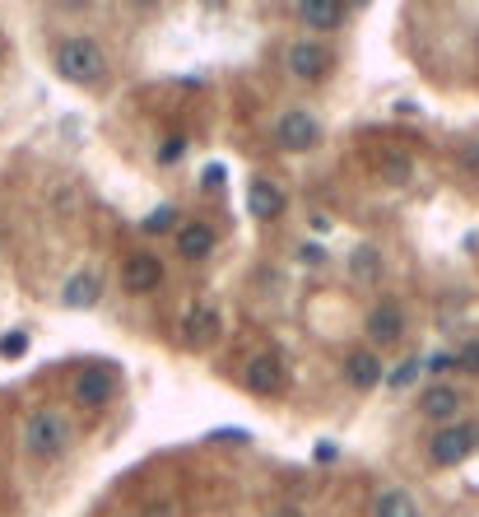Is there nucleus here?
Masks as SVG:
<instances>
[{"instance_id": "2", "label": "nucleus", "mask_w": 479, "mask_h": 517, "mask_svg": "<svg viewBox=\"0 0 479 517\" xmlns=\"http://www.w3.org/2000/svg\"><path fill=\"white\" fill-rule=\"evenodd\" d=\"M56 75L70 84H94L103 80V70H107V56L103 47H98L94 38H66V42H56Z\"/></svg>"}, {"instance_id": "16", "label": "nucleus", "mask_w": 479, "mask_h": 517, "mask_svg": "<svg viewBox=\"0 0 479 517\" xmlns=\"http://www.w3.org/2000/svg\"><path fill=\"white\" fill-rule=\"evenodd\" d=\"M456 406H461V396H456L452 387H433V392L424 396V415H433V420H452Z\"/></svg>"}, {"instance_id": "21", "label": "nucleus", "mask_w": 479, "mask_h": 517, "mask_svg": "<svg viewBox=\"0 0 479 517\" xmlns=\"http://www.w3.org/2000/svg\"><path fill=\"white\" fill-rule=\"evenodd\" d=\"M414 373H419V364H414V359H410V364H400V368H391V387H396V392H400V387H410Z\"/></svg>"}, {"instance_id": "12", "label": "nucleus", "mask_w": 479, "mask_h": 517, "mask_svg": "<svg viewBox=\"0 0 479 517\" xmlns=\"http://www.w3.org/2000/svg\"><path fill=\"white\" fill-rule=\"evenodd\" d=\"M98 299H103V280H98L94 271L70 275L66 289H61V303H66V308H94Z\"/></svg>"}, {"instance_id": "27", "label": "nucleus", "mask_w": 479, "mask_h": 517, "mask_svg": "<svg viewBox=\"0 0 479 517\" xmlns=\"http://www.w3.org/2000/svg\"><path fill=\"white\" fill-rule=\"evenodd\" d=\"M452 364H456L452 354H433V359H428V368H433V373H442V368H452Z\"/></svg>"}, {"instance_id": "24", "label": "nucleus", "mask_w": 479, "mask_h": 517, "mask_svg": "<svg viewBox=\"0 0 479 517\" xmlns=\"http://www.w3.org/2000/svg\"><path fill=\"white\" fill-rule=\"evenodd\" d=\"M386 173H391V182H410V164L405 159H386Z\"/></svg>"}, {"instance_id": "11", "label": "nucleus", "mask_w": 479, "mask_h": 517, "mask_svg": "<svg viewBox=\"0 0 479 517\" xmlns=\"http://www.w3.org/2000/svg\"><path fill=\"white\" fill-rule=\"evenodd\" d=\"M293 14H298L307 28H340L345 24V14H349V5H340V0H303Z\"/></svg>"}, {"instance_id": "9", "label": "nucleus", "mask_w": 479, "mask_h": 517, "mask_svg": "<svg viewBox=\"0 0 479 517\" xmlns=\"http://www.w3.org/2000/svg\"><path fill=\"white\" fill-rule=\"evenodd\" d=\"M247 210H252L256 219H280L284 215V196L275 182H266V177H252V187H247Z\"/></svg>"}, {"instance_id": "23", "label": "nucleus", "mask_w": 479, "mask_h": 517, "mask_svg": "<svg viewBox=\"0 0 479 517\" xmlns=\"http://www.w3.org/2000/svg\"><path fill=\"white\" fill-rule=\"evenodd\" d=\"M461 368H470V373H479V341H470L466 350H461V359H456Z\"/></svg>"}, {"instance_id": "1", "label": "nucleus", "mask_w": 479, "mask_h": 517, "mask_svg": "<svg viewBox=\"0 0 479 517\" xmlns=\"http://www.w3.org/2000/svg\"><path fill=\"white\" fill-rule=\"evenodd\" d=\"M66 443H70V420L61 415V410L42 406V410L28 415V424H24V452L28 457H38V462H56V457L66 452Z\"/></svg>"}, {"instance_id": "15", "label": "nucleus", "mask_w": 479, "mask_h": 517, "mask_svg": "<svg viewBox=\"0 0 479 517\" xmlns=\"http://www.w3.org/2000/svg\"><path fill=\"white\" fill-rule=\"evenodd\" d=\"M219 336V313L214 308H196L187 317V345H210Z\"/></svg>"}, {"instance_id": "5", "label": "nucleus", "mask_w": 479, "mask_h": 517, "mask_svg": "<svg viewBox=\"0 0 479 517\" xmlns=\"http://www.w3.org/2000/svg\"><path fill=\"white\" fill-rule=\"evenodd\" d=\"M433 462L438 466H461L475 452V429L470 424H452V429H438V438H433Z\"/></svg>"}, {"instance_id": "4", "label": "nucleus", "mask_w": 479, "mask_h": 517, "mask_svg": "<svg viewBox=\"0 0 479 517\" xmlns=\"http://www.w3.org/2000/svg\"><path fill=\"white\" fill-rule=\"evenodd\" d=\"M112 392H117V373L107 364H84L75 373V401L80 406H103V401H112Z\"/></svg>"}, {"instance_id": "8", "label": "nucleus", "mask_w": 479, "mask_h": 517, "mask_svg": "<svg viewBox=\"0 0 479 517\" xmlns=\"http://www.w3.org/2000/svg\"><path fill=\"white\" fill-rule=\"evenodd\" d=\"M247 387L261 392V396L284 392V364L275 359V354H256L252 364H247Z\"/></svg>"}, {"instance_id": "25", "label": "nucleus", "mask_w": 479, "mask_h": 517, "mask_svg": "<svg viewBox=\"0 0 479 517\" xmlns=\"http://www.w3.org/2000/svg\"><path fill=\"white\" fill-rule=\"evenodd\" d=\"M219 182H224V168H219V164L200 173V187H219Z\"/></svg>"}, {"instance_id": "28", "label": "nucleus", "mask_w": 479, "mask_h": 517, "mask_svg": "<svg viewBox=\"0 0 479 517\" xmlns=\"http://www.w3.org/2000/svg\"><path fill=\"white\" fill-rule=\"evenodd\" d=\"M149 517H173V508H163V504H159V508H149Z\"/></svg>"}, {"instance_id": "6", "label": "nucleus", "mask_w": 479, "mask_h": 517, "mask_svg": "<svg viewBox=\"0 0 479 517\" xmlns=\"http://www.w3.org/2000/svg\"><path fill=\"white\" fill-rule=\"evenodd\" d=\"M275 140H280L284 150H312L321 140V126L312 112H284L280 126H275Z\"/></svg>"}, {"instance_id": "20", "label": "nucleus", "mask_w": 479, "mask_h": 517, "mask_svg": "<svg viewBox=\"0 0 479 517\" xmlns=\"http://www.w3.org/2000/svg\"><path fill=\"white\" fill-rule=\"evenodd\" d=\"M182 154H187V140H182V136H173V140H168V145H163V150H159V164H177Z\"/></svg>"}, {"instance_id": "18", "label": "nucleus", "mask_w": 479, "mask_h": 517, "mask_svg": "<svg viewBox=\"0 0 479 517\" xmlns=\"http://www.w3.org/2000/svg\"><path fill=\"white\" fill-rule=\"evenodd\" d=\"M28 350V331H10V336H0V354L5 359H19Z\"/></svg>"}, {"instance_id": "26", "label": "nucleus", "mask_w": 479, "mask_h": 517, "mask_svg": "<svg viewBox=\"0 0 479 517\" xmlns=\"http://www.w3.org/2000/svg\"><path fill=\"white\" fill-rule=\"evenodd\" d=\"M210 438H224V443H247V434H242V429H219V434H210Z\"/></svg>"}, {"instance_id": "19", "label": "nucleus", "mask_w": 479, "mask_h": 517, "mask_svg": "<svg viewBox=\"0 0 479 517\" xmlns=\"http://www.w3.org/2000/svg\"><path fill=\"white\" fill-rule=\"evenodd\" d=\"M168 224H173V205H159V210L145 219V233H163Z\"/></svg>"}, {"instance_id": "13", "label": "nucleus", "mask_w": 479, "mask_h": 517, "mask_svg": "<svg viewBox=\"0 0 479 517\" xmlns=\"http://www.w3.org/2000/svg\"><path fill=\"white\" fill-rule=\"evenodd\" d=\"M345 378L359 387V392H368V387H377L382 382V359H377L373 350H354L345 359Z\"/></svg>"}, {"instance_id": "17", "label": "nucleus", "mask_w": 479, "mask_h": 517, "mask_svg": "<svg viewBox=\"0 0 479 517\" xmlns=\"http://www.w3.org/2000/svg\"><path fill=\"white\" fill-rule=\"evenodd\" d=\"M373 513L377 517H419V508H414V499L405 490H386L382 499H377Z\"/></svg>"}, {"instance_id": "7", "label": "nucleus", "mask_w": 479, "mask_h": 517, "mask_svg": "<svg viewBox=\"0 0 479 517\" xmlns=\"http://www.w3.org/2000/svg\"><path fill=\"white\" fill-rule=\"evenodd\" d=\"M121 285L131 289V294H149V289H159V285H163L159 257H149V252L131 257V261H126V271H121Z\"/></svg>"}, {"instance_id": "10", "label": "nucleus", "mask_w": 479, "mask_h": 517, "mask_svg": "<svg viewBox=\"0 0 479 517\" xmlns=\"http://www.w3.org/2000/svg\"><path fill=\"white\" fill-rule=\"evenodd\" d=\"M368 336H373L377 345L386 341H400V327H405V313H400V303H377L373 313H368Z\"/></svg>"}, {"instance_id": "22", "label": "nucleus", "mask_w": 479, "mask_h": 517, "mask_svg": "<svg viewBox=\"0 0 479 517\" xmlns=\"http://www.w3.org/2000/svg\"><path fill=\"white\" fill-rule=\"evenodd\" d=\"M354 271H359V275H377V257H373V247H359V257H354Z\"/></svg>"}, {"instance_id": "29", "label": "nucleus", "mask_w": 479, "mask_h": 517, "mask_svg": "<svg viewBox=\"0 0 479 517\" xmlns=\"http://www.w3.org/2000/svg\"><path fill=\"white\" fill-rule=\"evenodd\" d=\"M280 517H298V513H280Z\"/></svg>"}, {"instance_id": "14", "label": "nucleus", "mask_w": 479, "mask_h": 517, "mask_svg": "<svg viewBox=\"0 0 479 517\" xmlns=\"http://www.w3.org/2000/svg\"><path fill=\"white\" fill-rule=\"evenodd\" d=\"M177 252L187 261H205L214 252V229H205V224H182V229H177Z\"/></svg>"}, {"instance_id": "3", "label": "nucleus", "mask_w": 479, "mask_h": 517, "mask_svg": "<svg viewBox=\"0 0 479 517\" xmlns=\"http://www.w3.org/2000/svg\"><path fill=\"white\" fill-rule=\"evenodd\" d=\"M284 61H289L293 70V80H303V84H317L326 70H331V52L321 47V42H289V52H284Z\"/></svg>"}]
</instances>
